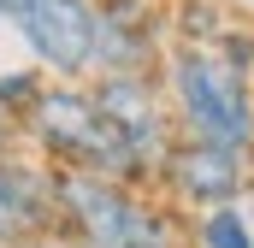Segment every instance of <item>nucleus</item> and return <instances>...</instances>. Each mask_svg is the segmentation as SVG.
<instances>
[{"label": "nucleus", "instance_id": "1", "mask_svg": "<svg viewBox=\"0 0 254 248\" xmlns=\"http://www.w3.org/2000/svg\"><path fill=\"white\" fill-rule=\"evenodd\" d=\"M166 101L184 142L254 154V83L207 42H178L166 54Z\"/></svg>", "mask_w": 254, "mask_h": 248}, {"label": "nucleus", "instance_id": "2", "mask_svg": "<svg viewBox=\"0 0 254 248\" xmlns=\"http://www.w3.org/2000/svg\"><path fill=\"white\" fill-rule=\"evenodd\" d=\"M24 136L48 154L54 172H95V178H130V154L119 142L113 119L101 113L95 89H77V83H42L36 107L24 113Z\"/></svg>", "mask_w": 254, "mask_h": 248}, {"label": "nucleus", "instance_id": "3", "mask_svg": "<svg viewBox=\"0 0 254 248\" xmlns=\"http://www.w3.org/2000/svg\"><path fill=\"white\" fill-rule=\"evenodd\" d=\"M54 201L83 248H178V225L154 201H142L136 184L95 172H54Z\"/></svg>", "mask_w": 254, "mask_h": 248}, {"label": "nucleus", "instance_id": "4", "mask_svg": "<svg viewBox=\"0 0 254 248\" xmlns=\"http://www.w3.org/2000/svg\"><path fill=\"white\" fill-rule=\"evenodd\" d=\"M95 101L113 119V130H119V142H125V154H130V178L136 184L160 178L166 160H172V148H178V136H172L178 119L166 113L160 83L148 71H136V77H101L95 83Z\"/></svg>", "mask_w": 254, "mask_h": 248}, {"label": "nucleus", "instance_id": "5", "mask_svg": "<svg viewBox=\"0 0 254 248\" xmlns=\"http://www.w3.org/2000/svg\"><path fill=\"white\" fill-rule=\"evenodd\" d=\"M48 71H95V0H24L6 18Z\"/></svg>", "mask_w": 254, "mask_h": 248}, {"label": "nucleus", "instance_id": "6", "mask_svg": "<svg viewBox=\"0 0 254 248\" xmlns=\"http://www.w3.org/2000/svg\"><path fill=\"white\" fill-rule=\"evenodd\" d=\"M172 195L207 213V207H237L249 195V154H231V148H207V142H178L166 172H160Z\"/></svg>", "mask_w": 254, "mask_h": 248}, {"label": "nucleus", "instance_id": "7", "mask_svg": "<svg viewBox=\"0 0 254 248\" xmlns=\"http://www.w3.org/2000/svg\"><path fill=\"white\" fill-rule=\"evenodd\" d=\"M60 219L54 201V166H30V160H0V248H18L24 237H42Z\"/></svg>", "mask_w": 254, "mask_h": 248}, {"label": "nucleus", "instance_id": "8", "mask_svg": "<svg viewBox=\"0 0 254 248\" xmlns=\"http://www.w3.org/2000/svg\"><path fill=\"white\" fill-rule=\"evenodd\" d=\"M154 48H160V36H154V18H148L142 0H107V6H95V71L101 77H136V71H148Z\"/></svg>", "mask_w": 254, "mask_h": 248}, {"label": "nucleus", "instance_id": "9", "mask_svg": "<svg viewBox=\"0 0 254 248\" xmlns=\"http://www.w3.org/2000/svg\"><path fill=\"white\" fill-rule=\"evenodd\" d=\"M190 243H195V248H254V219H249V207L237 201V207H207V213H195Z\"/></svg>", "mask_w": 254, "mask_h": 248}, {"label": "nucleus", "instance_id": "10", "mask_svg": "<svg viewBox=\"0 0 254 248\" xmlns=\"http://www.w3.org/2000/svg\"><path fill=\"white\" fill-rule=\"evenodd\" d=\"M36 95H42V77H36L30 65H24V71H0V107H6V113L24 119V113L36 107Z\"/></svg>", "mask_w": 254, "mask_h": 248}, {"label": "nucleus", "instance_id": "11", "mask_svg": "<svg viewBox=\"0 0 254 248\" xmlns=\"http://www.w3.org/2000/svg\"><path fill=\"white\" fill-rule=\"evenodd\" d=\"M18 130H24V119H18V113H6V107H0V160H6V154H12V142H18Z\"/></svg>", "mask_w": 254, "mask_h": 248}, {"label": "nucleus", "instance_id": "12", "mask_svg": "<svg viewBox=\"0 0 254 248\" xmlns=\"http://www.w3.org/2000/svg\"><path fill=\"white\" fill-rule=\"evenodd\" d=\"M18 248H65V243H54V237H24Z\"/></svg>", "mask_w": 254, "mask_h": 248}, {"label": "nucleus", "instance_id": "13", "mask_svg": "<svg viewBox=\"0 0 254 248\" xmlns=\"http://www.w3.org/2000/svg\"><path fill=\"white\" fill-rule=\"evenodd\" d=\"M18 6H24V0H0V18H12V12H18Z\"/></svg>", "mask_w": 254, "mask_h": 248}, {"label": "nucleus", "instance_id": "14", "mask_svg": "<svg viewBox=\"0 0 254 248\" xmlns=\"http://www.w3.org/2000/svg\"><path fill=\"white\" fill-rule=\"evenodd\" d=\"M249 195H254V166H249Z\"/></svg>", "mask_w": 254, "mask_h": 248}]
</instances>
